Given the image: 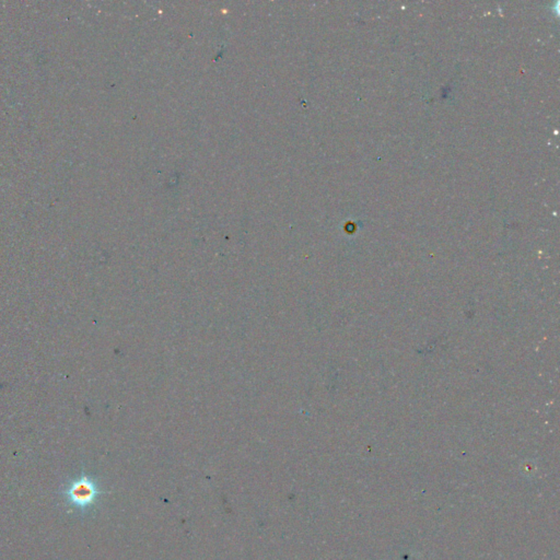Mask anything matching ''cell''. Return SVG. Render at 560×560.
<instances>
[{
    "instance_id": "6da1fadb",
    "label": "cell",
    "mask_w": 560,
    "mask_h": 560,
    "mask_svg": "<svg viewBox=\"0 0 560 560\" xmlns=\"http://www.w3.org/2000/svg\"><path fill=\"white\" fill-rule=\"evenodd\" d=\"M104 491L100 488V486L93 478L87 475H81L76 481L71 482L64 490L66 500L81 511L93 507L97 498L100 497Z\"/></svg>"
}]
</instances>
